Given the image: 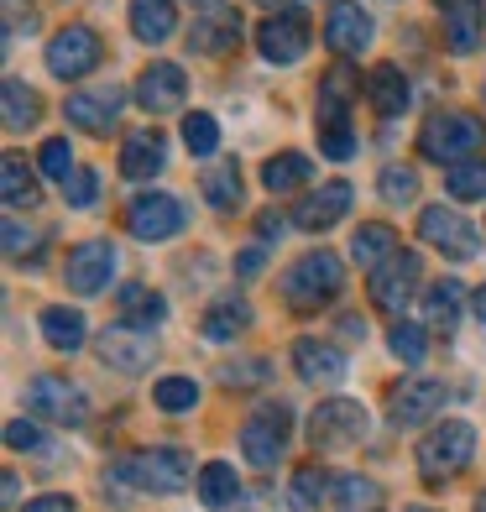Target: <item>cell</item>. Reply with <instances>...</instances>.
Instances as JSON below:
<instances>
[{"instance_id":"cell-5","label":"cell","mask_w":486,"mask_h":512,"mask_svg":"<svg viewBox=\"0 0 486 512\" xmlns=\"http://www.w3.org/2000/svg\"><path fill=\"white\" fill-rule=\"evenodd\" d=\"M476 455V429L466 424V418H445L439 429H429L419 439V471L424 481H445L455 471H466Z\"/></svg>"},{"instance_id":"cell-8","label":"cell","mask_w":486,"mask_h":512,"mask_svg":"<svg viewBox=\"0 0 486 512\" xmlns=\"http://www.w3.org/2000/svg\"><path fill=\"white\" fill-rule=\"evenodd\" d=\"M283 450H288V408L262 403L241 424V455H246V465H257V471H272V465L283 460Z\"/></svg>"},{"instance_id":"cell-33","label":"cell","mask_w":486,"mask_h":512,"mask_svg":"<svg viewBox=\"0 0 486 512\" xmlns=\"http://www.w3.org/2000/svg\"><path fill=\"white\" fill-rule=\"evenodd\" d=\"M121 319H126V324H142V330H152V324L168 319V304H162L152 288L126 283V288H121Z\"/></svg>"},{"instance_id":"cell-7","label":"cell","mask_w":486,"mask_h":512,"mask_svg":"<svg viewBox=\"0 0 486 512\" xmlns=\"http://www.w3.org/2000/svg\"><path fill=\"white\" fill-rule=\"evenodd\" d=\"M419 277H424V256H413L408 246H398L382 267H372V283H366V288H372V304L398 319L408 309L413 288H419Z\"/></svg>"},{"instance_id":"cell-19","label":"cell","mask_w":486,"mask_h":512,"mask_svg":"<svg viewBox=\"0 0 486 512\" xmlns=\"http://www.w3.org/2000/svg\"><path fill=\"white\" fill-rule=\"evenodd\" d=\"M241 42V11L236 6H210L194 27H189V48L204 58H220Z\"/></svg>"},{"instance_id":"cell-39","label":"cell","mask_w":486,"mask_h":512,"mask_svg":"<svg viewBox=\"0 0 486 512\" xmlns=\"http://www.w3.org/2000/svg\"><path fill=\"white\" fill-rule=\"evenodd\" d=\"M183 147H189L194 157H210L220 147V121L210 110H194V115H183Z\"/></svg>"},{"instance_id":"cell-44","label":"cell","mask_w":486,"mask_h":512,"mask_svg":"<svg viewBox=\"0 0 486 512\" xmlns=\"http://www.w3.org/2000/svg\"><path fill=\"white\" fill-rule=\"evenodd\" d=\"M413 194H419V173L413 168H387L382 173V199L387 204H408Z\"/></svg>"},{"instance_id":"cell-13","label":"cell","mask_w":486,"mask_h":512,"mask_svg":"<svg viewBox=\"0 0 486 512\" xmlns=\"http://www.w3.org/2000/svg\"><path fill=\"white\" fill-rule=\"evenodd\" d=\"M110 277H115V246L110 241H79L68 251V267H63L68 293L95 298L100 288H110Z\"/></svg>"},{"instance_id":"cell-34","label":"cell","mask_w":486,"mask_h":512,"mask_svg":"<svg viewBox=\"0 0 486 512\" xmlns=\"http://www.w3.org/2000/svg\"><path fill=\"white\" fill-rule=\"evenodd\" d=\"M6 131H32L37 126V115H42V100L32 95V84H21V79H6Z\"/></svg>"},{"instance_id":"cell-25","label":"cell","mask_w":486,"mask_h":512,"mask_svg":"<svg viewBox=\"0 0 486 512\" xmlns=\"http://www.w3.org/2000/svg\"><path fill=\"white\" fill-rule=\"evenodd\" d=\"M168 168V136L162 131H131L126 136V147H121V173L126 178H152Z\"/></svg>"},{"instance_id":"cell-6","label":"cell","mask_w":486,"mask_h":512,"mask_svg":"<svg viewBox=\"0 0 486 512\" xmlns=\"http://www.w3.org/2000/svg\"><path fill=\"white\" fill-rule=\"evenodd\" d=\"M366 429H372V418H366V408L356 398H330L319 403L314 418H309V439L314 450H356Z\"/></svg>"},{"instance_id":"cell-11","label":"cell","mask_w":486,"mask_h":512,"mask_svg":"<svg viewBox=\"0 0 486 512\" xmlns=\"http://www.w3.org/2000/svg\"><path fill=\"white\" fill-rule=\"evenodd\" d=\"M257 48L267 63H298L309 53V11L304 6H283L277 16H267L262 27H257Z\"/></svg>"},{"instance_id":"cell-12","label":"cell","mask_w":486,"mask_h":512,"mask_svg":"<svg viewBox=\"0 0 486 512\" xmlns=\"http://www.w3.org/2000/svg\"><path fill=\"white\" fill-rule=\"evenodd\" d=\"M100 361L110 371H126V377H142V371H152L157 361V340L152 330H142V324H110V330L100 335Z\"/></svg>"},{"instance_id":"cell-51","label":"cell","mask_w":486,"mask_h":512,"mask_svg":"<svg viewBox=\"0 0 486 512\" xmlns=\"http://www.w3.org/2000/svg\"><path fill=\"white\" fill-rule=\"evenodd\" d=\"M6 507H21V481L6 471Z\"/></svg>"},{"instance_id":"cell-27","label":"cell","mask_w":486,"mask_h":512,"mask_svg":"<svg viewBox=\"0 0 486 512\" xmlns=\"http://www.w3.org/2000/svg\"><path fill=\"white\" fill-rule=\"evenodd\" d=\"M460 304H466V288L455 277H439L424 298V319H429V335H450L455 319H460Z\"/></svg>"},{"instance_id":"cell-53","label":"cell","mask_w":486,"mask_h":512,"mask_svg":"<svg viewBox=\"0 0 486 512\" xmlns=\"http://www.w3.org/2000/svg\"><path fill=\"white\" fill-rule=\"evenodd\" d=\"M189 6H204V11H210V6H220V0H189Z\"/></svg>"},{"instance_id":"cell-4","label":"cell","mask_w":486,"mask_h":512,"mask_svg":"<svg viewBox=\"0 0 486 512\" xmlns=\"http://www.w3.org/2000/svg\"><path fill=\"white\" fill-rule=\"evenodd\" d=\"M115 476H121L126 486H136V492H157V497H168V492H183V486L194 481V465L183 450H136L126 455L121 465H115Z\"/></svg>"},{"instance_id":"cell-29","label":"cell","mask_w":486,"mask_h":512,"mask_svg":"<svg viewBox=\"0 0 486 512\" xmlns=\"http://www.w3.org/2000/svg\"><path fill=\"white\" fill-rule=\"evenodd\" d=\"M37 330H42V340H48L53 351H79L84 335H89V324H84L79 309H42Z\"/></svg>"},{"instance_id":"cell-55","label":"cell","mask_w":486,"mask_h":512,"mask_svg":"<svg viewBox=\"0 0 486 512\" xmlns=\"http://www.w3.org/2000/svg\"><path fill=\"white\" fill-rule=\"evenodd\" d=\"M403 512H434V507H403Z\"/></svg>"},{"instance_id":"cell-42","label":"cell","mask_w":486,"mask_h":512,"mask_svg":"<svg viewBox=\"0 0 486 512\" xmlns=\"http://www.w3.org/2000/svg\"><path fill=\"white\" fill-rule=\"evenodd\" d=\"M392 356L408 361V366H419L429 356V330H419V324H392Z\"/></svg>"},{"instance_id":"cell-48","label":"cell","mask_w":486,"mask_h":512,"mask_svg":"<svg viewBox=\"0 0 486 512\" xmlns=\"http://www.w3.org/2000/svg\"><path fill=\"white\" fill-rule=\"evenodd\" d=\"M283 230H288V220L277 215V209H262V220H257V236H262V241H277Z\"/></svg>"},{"instance_id":"cell-35","label":"cell","mask_w":486,"mask_h":512,"mask_svg":"<svg viewBox=\"0 0 486 512\" xmlns=\"http://www.w3.org/2000/svg\"><path fill=\"white\" fill-rule=\"evenodd\" d=\"M304 178H309V157L304 152H277V157H267V168H262V183L272 194H288Z\"/></svg>"},{"instance_id":"cell-15","label":"cell","mask_w":486,"mask_h":512,"mask_svg":"<svg viewBox=\"0 0 486 512\" xmlns=\"http://www.w3.org/2000/svg\"><path fill=\"white\" fill-rule=\"evenodd\" d=\"M126 230L136 241H168L183 230V204L173 194H136L126 204Z\"/></svg>"},{"instance_id":"cell-38","label":"cell","mask_w":486,"mask_h":512,"mask_svg":"<svg viewBox=\"0 0 486 512\" xmlns=\"http://www.w3.org/2000/svg\"><path fill=\"white\" fill-rule=\"evenodd\" d=\"M335 502L345 512H377L382 507V486L372 476H340L335 481Z\"/></svg>"},{"instance_id":"cell-46","label":"cell","mask_w":486,"mask_h":512,"mask_svg":"<svg viewBox=\"0 0 486 512\" xmlns=\"http://www.w3.org/2000/svg\"><path fill=\"white\" fill-rule=\"evenodd\" d=\"M37 424H27V418H16V424H6V445L11 450H37Z\"/></svg>"},{"instance_id":"cell-32","label":"cell","mask_w":486,"mask_h":512,"mask_svg":"<svg viewBox=\"0 0 486 512\" xmlns=\"http://www.w3.org/2000/svg\"><path fill=\"white\" fill-rule=\"evenodd\" d=\"M392 251H398V230H392V225H361L351 236V256L361 267H382Z\"/></svg>"},{"instance_id":"cell-3","label":"cell","mask_w":486,"mask_h":512,"mask_svg":"<svg viewBox=\"0 0 486 512\" xmlns=\"http://www.w3.org/2000/svg\"><path fill=\"white\" fill-rule=\"evenodd\" d=\"M340 283H345V267L335 251H309L283 272V298L293 309H324L330 298H340Z\"/></svg>"},{"instance_id":"cell-20","label":"cell","mask_w":486,"mask_h":512,"mask_svg":"<svg viewBox=\"0 0 486 512\" xmlns=\"http://www.w3.org/2000/svg\"><path fill=\"white\" fill-rule=\"evenodd\" d=\"M183 89H189V79H183L178 63H147L142 79H136V100L152 115H168V110L183 105Z\"/></svg>"},{"instance_id":"cell-54","label":"cell","mask_w":486,"mask_h":512,"mask_svg":"<svg viewBox=\"0 0 486 512\" xmlns=\"http://www.w3.org/2000/svg\"><path fill=\"white\" fill-rule=\"evenodd\" d=\"M476 512H486V492H481V497H476Z\"/></svg>"},{"instance_id":"cell-23","label":"cell","mask_w":486,"mask_h":512,"mask_svg":"<svg viewBox=\"0 0 486 512\" xmlns=\"http://www.w3.org/2000/svg\"><path fill=\"white\" fill-rule=\"evenodd\" d=\"M445 21V48L450 53H476L481 42V0H434Z\"/></svg>"},{"instance_id":"cell-52","label":"cell","mask_w":486,"mask_h":512,"mask_svg":"<svg viewBox=\"0 0 486 512\" xmlns=\"http://www.w3.org/2000/svg\"><path fill=\"white\" fill-rule=\"evenodd\" d=\"M471 309H476V319H481V324H486V283H481V288H476V293H471Z\"/></svg>"},{"instance_id":"cell-22","label":"cell","mask_w":486,"mask_h":512,"mask_svg":"<svg viewBox=\"0 0 486 512\" xmlns=\"http://www.w3.org/2000/svg\"><path fill=\"white\" fill-rule=\"evenodd\" d=\"M293 371L309 387H335V382H345V351L330 340H298L293 345Z\"/></svg>"},{"instance_id":"cell-50","label":"cell","mask_w":486,"mask_h":512,"mask_svg":"<svg viewBox=\"0 0 486 512\" xmlns=\"http://www.w3.org/2000/svg\"><path fill=\"white\" fill-rule=\"evenodd\" d=\"M16 512H74V497H37V502H27V507H16Z\"/></svg>"},{"instance_id":"cell-47","label":"cell","mask_w":486,"mask_h":512,"mask_svg":"<svg viewBox=\"0 0 486 512\" xmlns=\"http://www.w3.org/2000/svg\"><path fill=\"white\" fill-rule=\"evenodd\" d=\"M32 230H21L16 220H6V256H11V262H21V251H32Z\"/></svg>"},{"instance_id":"cell-41","label":"cell","mask_w":486,"mask_h":512,"mask_svg":"<svg viewBox=\"0 0 486 512\" xmlns=\"http://www.w3.org/2000/svg\"><path fill=\"white\" fill-rule=\"evenodd\" d=\"M445 189L450 199L471 204V199H486V162H460V168L445 173Z\"/></svg>"},{"instance_id":"cell-1","label":"cell","mask_w":486,"mask_h":512,"mask_svg":"<svg viewBox=\"0 0 486 512\" xmlns=\"http://www.w3.org/2000/svg\"><path fill=\"white\" fill-rule=\"evenodd\" d=\"M361 79L351 74V63H335L330 74L319 79V152L345 162L356 152V136H351V121H345V110H351Z\"/></svg>"},{"instance_id":"cell-17","label":"cell","mask_w":486,"mask_h":512,"mask_svg":"<svg viewBox=\"0 0 486 512\" xmlns=\"http://www.w3.org/2000/svg\"><path fill=\"white\" fill-rule=\"evenodd\" d=\"M121 105H126V95L115 84H105V89H79V95H68V105H63V115H68V126H79V131H110L115 126V115H121Z\"/></svg>"},{"instance_id":"cell-36","label":"cell","mask_w":486,"mask_h":512,"mask_svg":"<svg viewBox=\"0 0 486 512\" xmlns=\"http://www.w3.org/2000/svg\"><path fill=\"white\" fill-rule=\"evenodd\" d=\"M324 492H330V476H324L319 465H298L293 486H288V507H293V512H314V507L324 502Z\"/></svg>"},{"instance_id":"cell-26","label":"cell","mask_w":486,"mask_h":512,"mask_svg":"<svg viewBox=\"0 0 486 512\" xmlns=\"http://www.w3.org/2000/svg\"><path fill=\"white\" fill-rule=\"evenodd\" d=\"M173 27H178V6L173 0H131V32H136V42H168L173 37Z\"/></svg>"},{"instance_id":"cell-16","label":"cell","mask_w":486,"mask_h":512,"mask_svg":"<svg viewBox=\"0 0 486 512\" xmlns=\"http://www.w3.org/2000/svg\"><path fill=\"white\" fill-rule=\"evenodd\" d=\"M439 408H445V382H434V377H413L403 387H392V398H387V418L398 429L429 424Z\"/></svg>"},{"instance_id":"cell-49","label":"cell","mask_w":486,"mask_h":512,"mask_svg":"<svg viewBox=\"0 0 486 512\" xmlns=\"http://www.w3.org/2000/svg\"><path fill=\"white\" fill-rule=\"evenodd\" d=\"M262 262H267V251H262V246H246V251L236 256V272H241V277H257Z\"/></svg>"},{"instance_id":"cell-9","label":"cell","mask_w":486,"mask_h":512,"mask_svg":"<svg viewBox=\"0 0 486 512\" xmlns=\"http://www.w3.org/2000/svg\"><path fill=\"white\" fill-rule=\"evenodd\" d=\"M100 58H105L100 32L95 27H79V21H74V27H63V32H53V42H48V74L63 79V84L95 74Z\"/></svg>"},{"instance_id":"cell-37","label":"cell","mask_w":486,"mask_h":512,"mask_svg":"<svg viewBox=\"0 0 486 512\" xmlns=\"http://www.w3.org/2000/svg\"><path fill=\"white\" fill-rule=\"evenodd\" d=\"M199 194L210 199L215 209H236L241 204V173L230 168V162H220V168L199 173Z\"/></svg>"},{"instance_id":"cell-30","label":"cell","mask_w":486,"mask_h":512,"mask_svg":"<svg viewBox=\"0 0 486 512\" xmlns=\"http://www.w3.org/2000/svg\"><path fill=\"white\" fill-rule=\"evenodd\" d=\"M199 330H204V340L230 345L236 335H246V330H251V309L241 304V298H220V304H215L210 314H204V324H199Z\"/></svg>"},{"instance_id":"cell-28","label":"cell","mask_w":486,"mask_h":512,"mask_svg":"<svg viewBox=\"0 0 486 512\" xmlns=\"http://www.w3.org/2000/svg\"><path fill=\"white\" fill-rule=\"evenodd\" d=\"M0 189H6V209H37L42 199V183L32 178L21 152H6V162H0Z\"/></svg>"},{"instance_id":"cell-2","label":"cell","mask_w":486,"mask_h":512,"mask_svg":"<svg viewBox=\"0 0 486 512\" xmlns=\"http://www.w3.org/2000/svg\"><path fill=\"white\" fill-rule=\"evenodd\" d=\"M481 147H486V121L471 110H439L419 131V152L429 162H445V168H460V162Z\"/></svg>"},{"instance_id":"cell-45","label":"cell","mask_w":486,"mask_h":512,"mask_svg":"<svg viewBox=\"0 0 486 512\" xmlns=\"http://www.w3.org/2000/svg\"><path fill=\"white\" fill-rule=\"evenodd\" d=\"M63 194H68V204H74V209H89V204H95V194H100L95 168H74V178L63 183Z\"/></svg>"},{"instance_id":"cell-14","label":"cell","mask_w":486,"mask_h":512,"mask_svg":"<svg viewBox=\"0 0 486 512\" xmlns=\"http://www.w3.org/2000/svg\"><path fill=\"white\" fill-rule=\"evenodd\" d=\"M419 236L429 241V246H439L445 256H455V262H471L476 256V230H471V220L460 215V209H450V204H429L424 215H419Z\"/></svg>"},{"instance_id":"cell-43","label":"cell","mask_w":486,"mask_h":512,"mask_svg":"<svg viewBox=\"0 0 486 512\" xmlns=\"http://www.w3.org/2000/svg\"><path fill=\"white\" fill-rule=\"evenodd\" d=\"M37 168H42V178H58V183L74 178V152H68L63 136H53V142H42V152H37Z\"/></svg>"},{"instance_id":"cell-21","label":"cell","mask_w":486,"mask_h":512,"mask_svg":"<svg viewBox=\"0 0 486 512\" xmlns=\"http://www.w3.org/2000/svg\"><path fill=\"white\" fill-rule=\"evenodd\" d=\"M345 215H351V183L335 178V183L314 189L304 204L293 209V225H298V230H330V225H340Z\"/></svg>"},{"instance_id":"cell-24","label":"cell","mask_w":486,"mask_h":512,"mask_svg":"<svg viewBox=\"0 0 486 512\" xmlns=\"http://www.w3.org/2000/svg\"><path fill=\"white\" fill-rule=\"evenodd\" d=\"M366 100H372V110L377 115H403L408 105H413V89H408V74L398 63H377L372 74H366Z\"/></svg>"},{"instance_id":"cell-18","label":"cell","mask_w":486,"mask_h":512,"mask_svg":"<svg viewBox=\"0 0 486 512\" xmlns=\"http://www.w3.org/2000/svg\"><path fill=\"white\" fill-rule=\"evenodd\" d=\"M372 16H366V6H356V0H335L330 6V21H324V42L340 53V58H351L361 53L366 42H372Z\"/></svg>"},{"instance_id":"cell-31","label":"cell","mask_w":486,"mask_h":512,"mask_svg":"<svg viewBox=\"0 0 486 512\" xmlns=\"http://www.w3.org/2000/svg\"><path fill=\"white\" fill-rule=\"evenodd\" d=\"M241 497V481H236V465H225V460H210V465H199V502L204 507H230Z\"/></svg>"},{"instance_id":"cell-10","label":"cell","mask_w":486,"mask_h":512,"mask_svg":"<svg viewBox=\"0 0 486 512\" xmlns=\"http://www.w3.org/2000/svg\"><path fill=\"white\" fill-rule=\"evenodd\" d=\"M27 408H32V418H42V424H63V429L89 424V398L63 377H32Z\"/></svg>"},{"instance_id":"cell-40","label":"cell","mask_w":486,"mask_h":512,"mask_svg":"<svg viewBox=\"0 0 486 512\" xmlns=\"http://www.w3.org/2000/svg\"><path fill=\"white\" fill-rule=\"evenodd\" d=\"M152 403H157L162 413H183V408L199 403V382H194V377H162V382L152 387Z\"/></svg>"}]
</instances>
